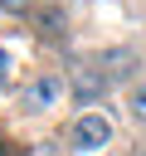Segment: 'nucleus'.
<instances>
[{"instance_id":"nucleus-2","label":"nucleus","mask_w":146,"mask_h":156,"mask_svg":"<svg viewBox=\"0 0 146 156\" xmlns=\"http://www.w3.org/2000/svg\"><path fill=\"white\" fill-rule=\"evenodd\" d=\"M107 141H112V122H107V112L88 107V112H78V117L68 122V146H73V151L92 156V151H107Z\"/></svg>"},{"instance_id":"nucleus-3","label":"nucleus","mask_w":146,"mask_h":156,"mask_svg":"<svg viewBox=\"0 0 146 156\" xmlns=\"http://www.w3.org/2000/svg\"><path fill=\"white\" fill-rule=\"evenodd\" d=\"M107 88H112V78L97 68V63H73L68 68V93H73V102L88 112L97 98H107Z\"/></svg>"},{"instance_id":"nucleus-4","label":"nucleus","mask_w":146,"mask_h":156,"mask_svg":"<svg viewBox=\"0 0 146 156\" xmlns=\"http://www.w3.org/2000/svg\"><path fill=\"white\" fill-rule=\"evenodd\" d=\"M92 63H97L107 78H131V73L141 68V58H136V49H131V44H112V49H102ZM131 83H136V78H131Z\"/></svg>"},{"instance_id":"nucleus-7","label":"nucleus","mask_w":146,"mask_h":156,"mask_svg":"<svg viewBox=\"0 0 146 156\" xmlns=\"http://www.w3.org/2000/svg\"><path fill=\"white\" fill-rule=\"evenodd\" d=\"M0 10H5V15H34L39 0H0Z\"/></svg>"},{"instance_id":"nucleus-6","label":"nucleus","mask_w":146,"mask_h":156,"mask_svg":"<svg viewBox=\"0 0 146 156\" xmlns=\"http://www.w3.org/2000/svg\"><path fill=\"white\" fill-rule=\"evenodd\" d=\"M127 112H131V122H146V78H136L127 88Z\"/></svg>"},{"instance_id":"nucleus-5","label":"nucleus","mask_w":146,"mask_h":156,"mask_svg":"<svg viewBox=\"0 0 146 156\" xmlns=\"http://www.w3.org/2000/svg\"><path fill=\"white\" fill-rule=\"evenodd\" d=\"M39 34H44V39L68 34V15H58V5H44V10H39Z\"/></svg>"},{"instance_id":"nucleus-1","label":"nucleus","mask_w":146,"mask_h":156,"mask_svg":"<svg viewBox=\"0 0 146 156\" xmlns=\"http://www.w3.org/2000/svg\"><path fill=\"white\" fill-rule=\"evenodd\" d=\"M63 98H68V73H58V68L34 73L24 83V93H19V102L29 112H54V107H63Z\"/></svg>"}]
</instances>
